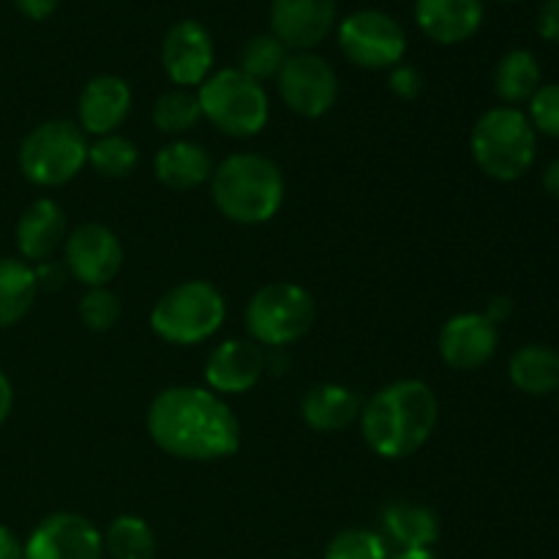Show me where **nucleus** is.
I'll list each match as a JSON object with an SVG mask.
<instances>
[{
  "mask_svg": "<svg viewBox=\"0 0 559 559\" xmlns=\"http://www.w3.org/2000/svg\"><path fill=\"white\" fill-rule=\"evenodd\" d=\"M147 435L164 453L189 462H216L238 453L240 424L207 388H164L147 407Z\"/></svg>",
  "mask_w": 559,
  "mask_h": 559,
  "instance_id": "obj_1",
  "label": "nucleus"
},
{
  "mask_svg": "<svg viewBox=\"0 0 559 559\" xmlns=\"http://www.w3.org/2000/svg\"><path fill=\"white\" fill-rule=\"evenodd\" d=\"M440 402L424 380H399L380 388L360 409V431L377 456L404 459L435 435Z\"/></svg>",
  "mask_w": 559,
  "mask_h": 559,
  "instance_id": "obj_2",
  "label": "nucleus"
},
{
  "mask_svg": "<svg viewBox=\"0 0 559 559\" xmlns=\"http://www.w3.org/2000/svg\"><path fill=\"white\" fill-rule=\"evenodd\" d=\"M213 205L229 222L257 227L282 211L284 175L260 153H233L211 175Z\"/></svg>",
  "mask_w": 559,
  "mask_h": 559,
  "instance_id": "obj_3",
  "label": "nucleus"
},
{
  "mask_svg": "<svg viewBox=\"0 0 559 559\" xmlns=\"http://www.w3.org/2000/svg\"><path fill=\"white\" fill-rule=\"evenodd\" d=\"M469 151L480 173L511 183L530 173L538 153V134L516 107H495L478 118L469 134Z\"/></svg>",
  "mask_w": 559,
  "mask_h": 559,
  "instance_id": "obj_4",
  "label": "nucleus"
},
{
  "mask_svg": "<svg viewBox=\"0 0 559 559\" xmlns=\"http://www.w3.org/2000/svg\"><path fill=\"white\" fill-rule=\"evenodd\" d=\"M197 98H200L202 118L211 120L222 134L235 136V140L257 136L271 118L265 87L240 69L213 71L197 87Z\"/></svg>",
  "mask_w": 559,
  "mask_h": 559,
  "instance_id": "obj_5",
  "label": "nucleus"
},
{
  "mask_svg": "<svg viewBox=\"0 0 559 559\" xmlns=\"http://www.w3.org/2000/svg\"><path fill=\"white\" fill-rule=\"evenodd\" d=\"M224 320H227L224 295L200 278L164 293L151 311L153 333L178 347L207 342L213 333L222 331Z\"/></svg>",
  "mask_w": 559,
  "mask_h": 559,
  "instance_id": "obj_6",
  "label": "nucleus"
},
{
  "mask_svg": "<svg viewBox=\"0 0 559 559\" xmlns=\"http://www.w3.org/2000/svg\"><path fill=\"white\" fill-rule=\"evenodd\" d=\"M317 304L309 289L293 282L265 284L246 306V331L260 347H289L311 331Z\"/></svg>",
  "mask_w": 559,
  "mask_h": 559,
  "instance_id": "obj_7",
  "label": "nucleus"
},
{
  "mask_svg": "<svg viewBox=\"0 0 559 559\" xmlns=\"http://www.w3.org/2000/svg\"><path fill=\"white\" fill-rule=\"evenodd\" d=\"M87 164V136L71 120H47L20 145V169L33 186L55 189L74 180Z\"/></svg>",
  "mask_w": 559,
  "mask_h": 559,
  "instance_id": "obj_8",
  "label": "nucleus"
},
{
  "mask_svg": "<svg viewBox=\"0 0 559 559\" xmlns=\"http://www.w3.org/2000/svg\"><path fill=\"white\" fill-rule=\"evenodd\" d=\"M338 47L360 69H393L407 52V33L391 14L377 9L355 11L338 25Z\"/></svg>",
  "mask_w": 559,
  "mask_h": 559,
  "instance_id": "obj_9",
  "label": "nucleus"
},
{
  "mask_svg": "<svg viewBox=\"0 0 559 559\" xmlns=\"http://www.w3.org/2000/svg\"><path fill=\"white\" fill-rule=\"evenodd\" d=\"M278 93L289 112L300 118H322L338 98V76L325 58L314 52H293L278 71Z\"/></svg>",
  "mask_w": 559,
  "mask_h": 559,
  "instance_id": "obj_10",
  "label": "nucleus"
},
{
  "mask_svg": "<svg viewBox=\"0 0 559 559\" xmlns=\"http://www.w3.org/2000/svg\"><path fill=\"white\" fill-rule=\"evenodd\" d=\"M66 271L71 278L91 287H107L123 267V243L104 224H82L63 243Z\"/></svg>",
  "mask_w": 559,
  "mask_h": 559,
  "instance_id": "obj_11",
  "label": "nucleus"
},
{
  "mask_svg": "<svg viewBox=\"0 0 559 559\" xmlns=\"http://www.w3.org/2000/svg\"><path fill=\"white\" fill-rule=\"evenodd\" d=\"M104 535L80 513H52L22 544V559H102Z\"/></svg>",
  "mask_w": 559,
  "mask_h": 559,
  "instance_id": "obj_12",
  "label": "nucleus"
},
{
  "mask_svg": "<svg viewBox=\"0 0 559 559\" xmlns=\"http://www.w3.org/2000/svg\"><path fill=\"white\" fill-rule=\"evenodd\" d=\"M162 66L178 87H200L213 74V36L202 22L173 25L162 44Z\"/></svg>",
  "mask_w": 559,
  "mask_h": 559,
  "instance_id": "obj_13",
  "label": "nucleus"
},
{
  "mask_svg": "<svg viewBox=\"0 0 559 559\" xmlns=\"http://www.w3.org/2000/svg\"><path fill=\"white\" fill-rule=\"evenodd\" d=\"M500 344V331L484 311H464L442 325L440 358L456 371H475L489 364Z\"/></svg>",
  "mask_w": 559,
  "mask_h": 559,
  "instance_id": "obj_14",
  "label": "nucleus"
},
{
  "mask_svg": "<svg viewBox=\"0 0 559 559\" xmlns=\"http://www.w3.org/2000/svg\"><path fill=\"white\" fill-rule=\"evenodd\" d=\"M336 25V0H273L271 33L287 49L309 52Z\"/></svg>",
  "mask_w": 559,
  "mask_h": 559,
  "instance_id": "obj_15",
  "label": "nucleus"
},
{
  "mask_svg": "<svg viewBox=\"0 0 559 559\" xmlns=\"http://www.w3.org/2000/svg\"><path fill=\"white\" fill-rule=\"evenodd\" d=\"M262 374H265V349L257 347V342L229 338L207 355L205 382L207 391L213 393L224 396L249 393Z\"/></svg>",
  "mask_w": 559,
  "mask_h": 559,
  "instance_id": "obj_16",
  "label": "nucleus"
},
{
  "mask_svg": "<svg viewBox=\"0 0 559 559\" xmlns=\"http://www.w3.org/2000/svg\"><path fill=\"white\" fill-rule=\"evenodd\" d=\"M131 112L129 82L115 74H98L80 93V129L93 136H107L120 129Z\"/></svg>",
  "mask_w": 559,
  "mask_h": 559,
  "instance_id": "obj_17",
  "label": "nucleus"
},
{
  "mask_svg": "<svg viewBox=\"0 0 559 559\" xmlns=\"http://www.w3.org/2000/svg\"><path fill=\"white\" fill-rule=\"evenodd\" d=\"M415 22L437 44H462L480 31L484 0H415Z\"/></svg>",
  "mask_w": 559,
  "mask_h": 559,
  "instance_id": "obj_18",
  "label": "nucleus"
},
{
  "mask_svg": "<svg viewBox=\"0 0 559 559\" xmlns=\"http://www.w3.org/2000/svg\"><path fill=\"white\" fill-rule=\"evenodd\" d=\"M66 243V213L55 200H36L16 222V249L27 262H44Z\"/></svg>",
  "mask_w": 559,
  "mask_h": 559,
  "instance_id": "obj_19",
  "label": "nucleus"
},
{
  "mask_svg": "<svg viewBox=\"0 0 559 559\" xmlns=\"http://www.w3.org/2000/svg\"><path fill=\"white\" fill-rule=\"evenodd\" d=\"M364 399L353 388L338 382H322L306 391L300 402V415L314 431H342L360 418Z\"/></svg>",
  "mask_w": 559,
  "mask_h": 559,
  "instance_id": "obj_20",
  "label": "nucleus"
},
{
  "mask_svg": "<svg viewBox=\"0 0 559 559\" xmlns=\"http://www.w3.org/2000/svg\"><path fill=\"white\" fill-rule=\"evenodd\" d=\"M382 530L391 544L399 546V551L413 549H431L440 540V519L435 511L415 502H391L382 511Z\"/></svg>",
  "mask_w": 559,
  "mask_h": 559,
  "instance_id": "obj_21",
  "label": "nucleus"
},
{
  "mask_svg": "<svg viewBox=\"0 0 559 559\" xmlns=\"http://www.w3.org/2000/svg\"><path fill=\"white\" fill-rule=\"evenodd\" d=\"M213 162L197 142L175 140L156 153V178L173 191H189L211 180Z\"/></svg>",
  "mask_w": 559,
  "mask_h": 559,
  "instance_id": "obj_22",
  "label": "nucleus"
},
{
  "mask_svg": "<svg viewBox=\"0 0 559 559\" xmlns=\"http://www.w3.org/2000/svg\"><path fill=\"white\" fill-rule=\"evenodd\" d=\"M508 377L527 396H551L559 391V353L549 344H524L511 355Z\"/></svg>",
  "mask_w": 559,
  "mask_h": 559,
  "instance_id": "obj_23",
  "label": "nucleus"
},
{
  "mask_svg": "<svg viewBox=\"0 0 559 559\" xmlns=\"http://www.w3.org/2000/svg\"><path fill=\"white\" fill-rule=\"evenodd\" d=\"M36 273L25 260L0 257V331L16 325L36 304Z\"/></svg>",
  "mask_w": 559,
  "mask_h": 559,
  "instance_id": "obj_24",
  "label": "nucleus"
},
{
  "mask_svg": "<svg viewBox=\"0 0 559 559\" xmlns=\"http://www.w3.org/2000/svg\"><path fill=\"white\" fill-rule=\"evenodd\" d=\"M540 87V63L530 49H511L495 69V91L506 104H522Z\"/></svg>",
  "mask_w": 559,
  "mask_h": 559,
  "instance_id": "obj_25",
  "label": "nucleus"
},
{
  "mask_svg": "<svg viewBox=\"0 0 559 559\" xmlns=\"http://www.w3.org/2000/svg\"><path fill=\"white\" fill-rule=\"evenodd\" d=\"M104 549L112 559H153L156 535L142 516H118L104 533Z\"/></svg>",
  "mask_w": 559,
  "mask_h": 559,
  "instance_id": "obj_26",
  "label": "nucleus"
},
{
  "mask_svg": "<svg viewBox=\"0 0 559 559\" xmlns=\"http://www.w3.org/2000/svg\"><path fill=\"white\" fill-rule=\"evenodd\" d=\"M202 120L200 98L189 87H173V91L162 93L153 104V126L162 134L183 136L186 131L197 129Z\"/></svg>",
  "mask_w": 559,
  "mask_h": 559,
  "instance_id": "obj_27",
  "label": "nucleus"
},
{
  "mask_svg": "<svg viewBox=\"0 0 559 559\" xmlns=\"http://www.w3.org/2000/svg\"><path fill=\"white\" fill-rule=\"evenodd\" d=\"M140 162V151L134 142L123 134L96 136L93 145H87V164L104 178H129Z\"/></svg>",
  "mask_w": 559,
  "mask_h": 559,
  "instance_id": "obj_28",
  "label": "nucleus"
},
{
  "mask_svg": "<svg viewBox=\"0 0 559 559\" xmlns=\"http://www.w3.org/2000/svg\"><path fill=\"white\" fill-rule=\"evenodd\" d=\"M287 58L289 49L273 33H262V36H251L240 49V71L262 85L265 80L278 76Z\"/></svg>",
  "mask_w": 559,
  "mask_h": 559,
  "instance_id": "obj_29",
  "label": "nucleus"
},
{
  "mask_svg": "<svg viewBox=\"0 0 559 559\" xmlns=\"http://www.w3.org/2000/svg\"><path fill=\"white\" fill-rule=\"evenodd\" d=\"M322 559H391L388 544L380 533L371 530H344L328 544Z\"/></svg>",
  "mask_w": 559,
  "mask_h": 559,
  "instance_id": "obj_30",
  "label": "nucleus"
},
{
  "mask_svg": "<svg viewBox=\"0 0 559 559\" xmlns=\"http://www.w3.org/2000/svg\"><path fill=\"white\" fill-rule=\"evenodd\" d=\"M80 320L87 331L107 333L120 320V298L109 287H91L80 298Z\"/></svg>",
  "mask_w": 559,
  "mask_h": 559,
  "instance_id": "obj_31",
  "label": "nucleus"
},
{
  "mask_svg": "<svg viewBox=\"0 0 559 559\" xmlns=\"http://www.w3.org/2000/svg\"><path fill=\"white\" fill-rule=\"evenodd\" d=\"M530 123L535 134H546L559 140V82L540 85L530 98Z\"/></svg>",
  "mask_w": 559,
  "mask_h": 559,
  "instance_id": "obj_32",
  "label": "nucleus"
},
{
  "mask_svg": "<svg viewBox=\"0 0 559 559\" xmlns=\"http://www.w3.org/2000/svg\"><path fill=\"white\" fill-rule=\"evenodd\" d=\"M388 85H391V91L396 93L399 98H404V102H413V98H418L420 93L426 91L424 74H420L415 66H407V63L393 66Z\"/></svg>",
  "mask_w": 559,
  "mask_h": 559,
  "instance_id": "obj_33",
  "label": "nucleus"
},
{
  "mask_svg": "<svg viewBox=\"0 0 559 559\" xmlns=\"http://www.w3.org/2000/svg\"><path fill=\"white\" fill-rule=\"evenodd\" d=\"M33 273H36V287L47 289V293H55V289L63 287L66 276H69L66 265H60V262H52V260L38 262V265L33 267Z\"/></svg>",
  "mask_w": 559,
  "mask_h": 559,
  "instance_id": "obj_34",
  "label": "nucleus"
},
{
  "mask_svg": "<svg viewBox=\"0 0 559 559\" xmlns=\"http://www.w3.org/2000/svg\"><path fill=\"white\" fill-rule=\"evenodd\" d=\"M538 33L546 41L559 44V0H546L538 14Z\"/></svg>",
  "mask_w": 559,
  "mask_h": 559,
  "instance_id": "obj_35",
  "label": "nucleus"
},
{
  "mask_svg": "<svg viewBox=\"0 0 559 559\" xmlns=\"http://www.w3.org/2000/svg\"><path fill=\"white\" fill-rule=\"evenodd\" d=\"M14 5L20 9V14L27 16V20L44 22L58 11L60 0H14Z\"/></svg>",
  "mask_w": 559,
  "mask_h": 559,
  "instance_id": "obj_36",
  "label": "nucleus"
},
{
  "mask_svg": "<svg viewBox=\"0 0 559 559\" xmlns=\"http://www.w3.org/2000/svg\"><path fill=\"white\" fill-rule=\"evenodd\" d=\"M484 314L489 317L495 325H500V322H506L508 317L513 314V300L508 298V295H497V298L489 300V306H486Z\"/></svg>",
  "mask_w": 559,
  "mask_h": 559,
  "instance_id": "obj_37",
  "label": "nucleus"
},
{
  "mask_svg": "<svg viewBox=\"0 0 559 559\" xmlns=\"http://www.w3.org/2000/svg\"><path fill=\"white\" fill-rule=\"evenodd\" d=\"M0 559H22L20 538L3 524H0Z\"/></svg>",
  "mask_w": 559,
  "mask_h": 559,
  "instance_id": "obj_38",
  "label": "nucleus"
},
{
  "mask_svg": "<svg viewBox=\"0 0 559 559\" xmlns=\"http://www.w3.org/2000/svg\"><path fill=\"white\" fill-rule=\"evenodd\" d=\"M11 404H14V391H11L9 377H5L3 371H0V426H3L5 418H9Z\"/></svg>",
  "mask_w": 559,
  "mask_h": 559,
  "instance_id": "obj_39",
  "label": "nucleus"
},
{
  "mask_svg": "<svg viewBox=\"0 0 559 559\" xmlns=\"http://www.w3.org/2000/svg\"><path fill=\"white\" fill-rule=\"evenodd\" d=\"M544 189L549 191L555 200H559V158H555V162L544 169Z\"/></svg>",
  "mask_w": 559,
  "mask_h": 559,
  "instance_id": "obj_40",
  "label": "nucleus"
},
{
  "mask_svg": "<svg viewBox=\"0 0 559 559\" xmlns=\"http://www.w3.org/2000/svg\"><path fill=\"white\" fill-rule=\"evenodd\" d=\"M391 559H440L431 549H413V551H399L396 557Z\"/></svg>",
  "mask_w": 559,
  "mask_h": 559,
  "instance_id": "obj_41",
  "label": "nucleus"
},
{
  "mask_svg": "<svg viewBox=\"0 0 559 559\" xmlns=\"http://www.w3.org/2000/svg\"><path fill=\"white\" fill-rule=\"evenodd\" d=\"M502 3H513V0H502Z\"/></svg>",
  "mask_w": 559,
  "mask_h": 559,
  "instance_id": "obj_42",
  "label": "nucleus"
},
{
  "mask_svg": "<svg viewBox=\"0 0 559 559\" xmlns=\"http://www.w3.org/2000/svg\"><path fill=\"white\" fill-rule=\"evenodd\" d=\"M557 404H559V391H557Z\"/></svg>",
  "mask_w": 559,
  "mask_h": 559,
  "instance_id": "obj_43",
  "label": "nucleus"
}]
</instances>
